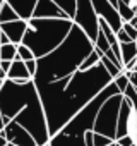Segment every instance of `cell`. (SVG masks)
Masks as SVG:
<instances>
[{
  "instance_id": "6da1fadb",
  "label": "cell",
  "mask_w": 137,
  "mask_h": 146,
  "mask_svg": "<svg viewBox=\"0 0 137 146\" xmlns=\"http://www.w3.org/2000/svg\"><path fill=\"white\" fill-rule=\"evenodd\" d=\"M111 81V76L99 60L89 70H77L72 76L53 83H34L45 110L50 137L70 122Z\"/></svg>"
},
{
  "instance_id": "7a4b0ae2",
  "label": "cell",
  "mask_w": 137,
  "mask_h": 146,
  "mask_svg": "<svg viewBox=\"0 0 137 146\" xmlns=\"http://www.w3.org/2000/svg\"><path fill=\"white\" fill-rule=\"evenodd\" d=\"M94 50L93 41L89 36L79 28L72 26L67 38L48 55L36 58L38 70L34 76V83H53L63 78L72 76L79 70L81 64L86 57Z\"/></svg>"
},
{
  "instance_id": "3957f363",
  "label": "cell",
  "mask_w": 137,
  "mask_h": 146,
  "mask_svg": "<svg viewBox=\"0 0 137 146\" xmlns=\"http://www.w3.org/2000/svg\"><path fill=\"white\" fill-rule=\"evenodd\" d=\"M118 88L111 81L94 100H91L70 122H67L53 137H50L48 146H86L84 137L88 131L94 129V120L101 105L113 95H118Z\"/></svg>"
},
{
  "instance_id": "277c9868",
  "label": "cell",
  "mask_w": 137,
  "mask_h": 146,
  "mask_svg": "<svg viewBox=\"0 0 137 146\" xmlns=\"http://www.w3.org/2000/svg\"><path fill=\"white\" fill-rule=\"evenodd\" d=\"M74 23L70 19H36L31 17L28 21V29L22 38V45H26L36 58H41L51 53L68 35Z\"/></svg>"
},
{
  "instance_id": "5b68a950",
  "label": "cell",
  "mask_w": 137,
  "mask_h": 146,
  "mask_svg": "<svg viewBox=\"0 0 137 146\" xmlns=\"http://www.w3.org/2000/svg\"><path fill=\"white\" fill-rule=\"evenodd\" d=\"M122 100H123V95L118 93V95L110 96V98L101 105V108H99V112H98V117H96V120H94V129H93L96 134L106 136V137H110V139L115 141Z\"/></svg>"
},
{
  "instance_id": "8992f818",
  "label": "cell",
  "mask_w": 137,
  "mask_h": 146,
  "mask_svg": "<svg viewBox=\"0 0 137 146\" xmlns=\"http://www.w3.org/2000/svg\"><path fill=\"white\" fill-rule=\"evenodd\" d=\"M76 26H79L89 40L94 43L98 33H99V17L91 4V0H76V16L72 19Z\"/></svg>"
},
{
  "instance_id": "52a82bcc",
  "label": "cell",
  "mask_w": 137,
  "mask_h": 146,
  "mask_svg": "<svg viewBox=\"0 0 137 146\" xmlns=\"http://www.w3.org/2000/svg\"><path fill=\"white\" fill-rule=\"evenodd\" d=\"M135 132H137V117H135V112L132 108L130 100L123 95V100H122V105H120V113H118L115 141L120 139V137H125V136H132L134 137Z\"/></svg>"
},
{
  "instance_id": "ba28073f",
  "label": "cell",
  "mask_w": 137,
  "mask_h": 146,
  "mask_svg": "<svg viewBox=\"0 0 137 146\" xmlns=\"http://www.w3.org/2000/svg\"><path fill=\"white\" fill-rule=\"evenodd\" d=\"M91 4H93V7H94V11H96L98 17L103 19L105 23H108V26H110L115 33L122 29L123 21H122V17L118 16V11L111 5L110 0H91Z\"/></svg>"
},
{
  "instance_id": "9c48e42d",
  "label": "cell",
  "mask_w": 137,
  "mask_h": 146,
  "mask_svg": "<svg viewBox=\"0 0 137 146\" xmlns=\"http://www.w3.org/2000/svg\"><path fill=\"white\" fill-rule=\"evenodd\" d=\"M0 134H4V137L7 139V143L16 144V146H38L36 141H34V137L22 125H19L14 120H11Z\"/></svg>"
},
{
  "instance_id": "30bf717a",
  "label": "cell",
  "mask_w": 137,
  "mask_h": 146,
  "mask_svg": "<svg viewBox=\"0 0 137 146\" xmlns=\"http://www.w3.org/2000/svg\"><path fill=\"white\" fill-rule=\"evenodd\" d=\"M33 17H36V19H68L67 14L53 0H38Z\"/></svg>"
},
{
  "instance_id": "8fae6325",
  "label": "cell",
  "mask_w": 137,
  "mask_h": 146,
  "mask_svg": "<svg viewBox=\"0 0 137 146\" xmlns=\"http://www.w3.org/2000/svg\"><path fill=\"white\" fill-rule=\"evenodd\" d=\"M0 29H2V33L9 38L11 43L21 45L22 38L26 35V29H28V21H22V19L11 21V23H5V24H0Z\"/></svg>"
},
{
  "instance_id": "7c38bea8",
  "label": "cell",
  "mask_w": 137,
  "mask_h": 146,
  "mask_svg": "<svg viewBox=\"0 0 137 146\" xmlns=\"http://www.w3.org/2000/svg\"><path fill=\"white\" fill-rule=\"evenodd\" d=\"M5 2L14 9V12L17 14L19 19L29 21L33 17V12H34L38 0H5Z\"/></svg>"
},
{
  "instance_id": "4fadbf2b",
  "label": "cell",
  "mask_w": 137,
  "mask_h": 146,
  "mask_svg": "<svg viewBox=\"0 0 137 146\" xmlns=\"http://www.w3.org/2000/svg\"><path fill=\"white\" fill-rule=\"evenodd\" d=\"M7 79H11V81H19V79H22V81H31L33 78L29 76V72H28V69H26V64H24L22 60H17V58H16V60L12 62L9 72H7Z\"/></svg>"
},
{
  "instance_id": "5bb4252c",
  "label": "cell",
  "mask_w": 137,
  "mask_h": 146,
  "mask_svg": "<svg viewBox=\"0 0 137 146\" xmlns=\"http://www.w3.org/2000/svg\"><path fill=\"white\" fill-rule=\"evenodd\" d=\"M120 55H122V64H123V69H125L127 64H130L132 60L137 58V45H135V41L120 43Z\"/></svg>"
},
{
  "instance_id": "9a60e30c",
  "label": "cell",
  "mask_w": 137,
  "mask_h": 146,
  "mask_svg": "<svg viewBox=\"0 0 137 146\" xmlns=\"http://www.w3.org/2000/svg\"><path fill=\"white\" fill-rule=\"evenodd\" d=\"M17 58V45L14 43H7L0 46V60H7V62H14Z\"/></svg>"
},
{
  "instance_id": "2e32d148",
  "label": "cell",
  "mask_w": 137,
  "mask_h": 146,
  "mask_svg": "<svg viewBox=\"0 0 137 146\" xmlns=\"http://www.w3.org/2000/svg\"><path fill=\"white\" fill-rule=\"evenodd\" d=\"M17 14L14 12V9L4 0V4L0 5V24H5V23H11V21H17Z\"/></svg>"
},
{
  "instance_id": "e0dca14e",
  "label": "cell",
  "mask_w": 137,
  "mask_h": 146,
  "mask_svg": "<svg viewBox=\"0 0 137 146\" xmlns=\"http://www.w3.org/2000/svg\"><path fill=\"white\" fill-rule=\"evenodd\" d=\"M117 11H118V16L122 17L123 23H130L132 17L135 16L134 5H128V4H125V2H120V0H118V4H117Z\"/></svg>"
},
{
  "instance_id": "ac0fdd59",
  "label": "cell",
  "mask_w": 137,
  "mask_h": 146,
  "mask_svg": "<svg viewBox=\"0 0 137 146\" xmlns=\"http://www.w3.org/2000/svg\"><path fill=\"white\" fill-rule=\"evenodd\" d=\"M93 45H94V50H96L101 57L111 50V45L108 43V40H106V36L103 35V31H101V29H99V33H98V36H96V40H94V43H93Z\"/></svg>"
},
{
  "instance_id": "d6986e66",
  "label": "cell",
  "mask_w": 137,
  "mask_h": 146,
  "mask_svg": "<svg viewBox=\"0 0 137 146\" xmlns=\"http://www.w3.org/2000/svg\"><path fill=\"white\" fill-rule=\"evenodd\" d=\"M53 2L67 14V17L68 19H74V16H76V0H53Z\"/></svg>"
},
{
  "instance_id": "ffe728a7",
  "label": "cell",
  "mask_w": 137,
  "mask_h": 146,
  "mask_svg": "<svg viewBox=\"0 0 137 146\" xmlns=\"http://www.w3.org/2000/svg\"><path fill=\"white\" fill-rule=\"evenodd\" d=\"M101 64H103V65H105V69L108 70V74L111 76V79L118 78V76L122 74V72H125V70H123L122 67H118V65H117L115 62H111V60H110V58H106L105 55L101 57Z\"/></svg>"
},
{
  "instance_id": "44dd1931",
  "label": "cell",
  "mask_w": 137,
  "mask_h": 146,
  "mask_svg": "<svg viewBox=\"0 0 137 146\" xmlns=\"http://www.w3.org/2000/svg\"><path fill=\"white\" fill-rule=\"evenodd\" d=\"M99 60H101V55L96 52V50H93L88 57H86V60L81 64V67H79V70H89V69H93V67H96L98 64H99Z\"/></svg>"
},
{
  "instance_id": "7402d4cb",
  "label": "cell",
  "mask_w": 137,
  "mask_h": 146,
  "mask_svg": "<svg viewBox=\"0 0 137 146\" xmlns=\"http://www.w3.org/2000/svg\"><path fill=\"white\" fill-rule=\"evenodd\" d=\"M33 58H36L34 57V53L26 46V45H17V60H22V62H28V60H33Z\"/></svg>"
},
{
  "instance_id": "603a6c76",
  "label": "cell",
  "mask_w": 137,
  "mask_h": 146,
  "mask_svg": "<svg viewBox=\"0 0 137 146\" xmlns=\"http://www.w3.org/2000/svg\"><path fill=\"white\" fill-rule=\"evenodd\" d=\"M113 83H115V86L118 88V91L123 95V91L127 90V86L130 84V81H128V76H127V72H122V74L118 76V78H115L113 79Z\"/></svg>"
},
{
  "instance_id": "cb8c5ba5",
  "label": "cell",
  "mask_w": 137,
  "mask_h": 146,
  "mask_svg": "<svg viewBox=\"0 0 137 146\" xmlns=\"http://www.w3.org/2000/svg\"><path fill=\"white\" fill-rule=\"evenodd\" d=\"M123 95L130 100V103H132V108H134V112H135V117H137V91L134 90V86L132 84H128L127 86V90L123 91Z\"/></svg>"
},
{
  "instance_id": "d4e9b609",
  "label": "cell",
  "mask_w": 137,
  "mask_h": 146,
  "mask_svg": "<svg viewBox=\"0 0 137 146\" xmlns=\"http://www.w3.org/2000/svg\"><path fill=\"white\" fill-rule=\"evenodd\" d=\"M111 143H115V141L110 139V137H106V136H101V134L94 132V146H108Z\"/></svg>"
},
{
  "instance_id": "484cf974",
  "label": "cell",
  "mask_w": 137,
  "mask_h": 146,
  "mask_svg": "<svg viewBox=\"0 0 137 146\" xmlns=\"http://www.w3.org/2000/svg\"><path fill=\"white\" fill-rule=\"evenodd\" d=\"M122 29H123V31H125V33L130 36V40H132V41H135V40H137V29H135V28H134L130 23H123Z\"/></svg>"
},
{
  "instance_id": "4316f807",
  "label": "cell",
  "mask_w": 137,
  "mask_h": 146,
  "mask_svg": "<svg viewBox=\"0 0 137 146\" xmlns=\"http://www.w3.org/2000/svg\"><path fill=\"white\" fill-rule=\"evenodd\" d=\"M24 64H26V69H28V72H29V76L34 79V76H36V70H38L36 58H33V60H28V62H24Z\"/></svg>"
},
{
  "instance_id": "83f0119b",
  "label": "cell",
  "mask_w": 137,
  "mask_h": 146,
  "mask_svg": "<svg viewBox=\"0 0 137 146\" xmlns=\"http://www.w3.org/2000/svg\"><path fill=\"white\" fill-rule=\"evenodd\" d=\"M117 35V40H118V43H130L132 40H130V36L123 31V29H120V31H117L115 33Z\"/></svg>"
},
{
  "instance_id": "f1b7e54d",
  "label": "cell",
  "mask_w": 137,
  "mask_h": 146,
  "mask_svg": "<svg viewBox=\"0 0 137 146\" xmlns=\"http://www.w3.org/2000/svg\"><path fill=\"white\" fill-rule=\"evenodd\" d=\"M115 143H117V144H120V146H132V144H135L132 136H125V137H120V139H117Z\"/></svg>"
},
{
  "instance_id": "f546056e",
  "label": "cell",
  "mask_w": 137,
  "mask_h": 146,
  "mask_svg": "<svg viewBox=\"0 0 137 146\" xmlns=\"http://www.w3.org/2000/svg\"><path fill=\"white\" fill-rule=\"evenodd\" d=\"M84 143H86V146H94V131H88L86 132Z\"/></svg>"
},
{
  "instance_id": "4dcf8cb0",
  "label": "cell",
  "mask_w": 137,
  "mask_h": 146,
  "mask_svg": "<svg viewBox=\"0 0 137 146\" xmlns=\"http://www.w3.org/2000/svg\"><path fill=\"white\" fill-rule=\"evenodd\" d=\"M127 76H128V81H130V84L135 88V91H137V72H127Z\"/></svg>"
},
{
  "instance_id": "1f68e13d",
  "label": "cell",
  "mask_w": 137,
  "mask_h": 146,
  "mask_svg": "<svg viewBox=\"0 0 137 146\" xmlns=\"http://www.w3.org/2000/svg\"><path fill=\"white\" fill-rule=\"evenodd\" d=\"M11 65H12V62H7V60H0V67H2V70L5 72H9V69H11Z\"/></svg>"
},
{
  "instance_id": "d6a6232c",
  "label": "cell",
  "mask_w": 137,
  "mask_h": 146,
  "mask_svg": "<svg viewBox=\"0 0 137 146\" xmlns=\"http://www.w3.org/2000/svg\"><path fill=\"white\" fill-rule=\"evenodd\" d=\"M9 122H11L9 119H5V117H4L2 113H0V132H2V131H4V127H5V125H7Z\"/></svg>"
},
{
  "instance_id": "836d02e7",
  "label": "cell",
  "mask_w": 137,
  "mask_h": 146,
  "mask_svg": "<svg viewBox=\"0 0 137 146\" xmlns=\"http://www.w3.org/2000/svg\"><path fill=\"white\" fill-rule=\"evenodd\" d=\"M0 146H7V139L4 137V134H0Z\"/></svg>"
},
{
  "instance_id": "e575fe53",
  "label": "cell",
  "mask_w": 137,
  "mask_h": 146,
  "mask_svg": "<svg viewBox=\"0 0 137 146\" xmlns=\"http://www.w3.org/2000/svg\"><path fill=\"white\" fill-rule=\"evenodd\" d=\"M130 24H132V26H134V28L137 29V16H134V17H132V21H130Z\"/></svg>"
},
{
  "instance_id": "d590c367",
  "label": "cell",
  "mask_w": 137,
  "mask_h": 146,
  "mask_svg": "<svg viewBox=\"0 0 137 146\" xmlns=\"http://www.w3.org/2000/svg\"><path fill=\"white\" fill-rule=\"evenodd\" d=\"M110 2H111V5H113V7L117 9V4H118V0H110Z\"/></svg>"
},
{
  "instance_id": "8d00e7d4",
  "label": "cell",
  "mask_w": 137,
  "mask_h": 146,
  "mask_svg": "<svg viewBox=\"0 0 137 146\" xmlns=\"http://www.w3.org/2000/svg\"><path fill=\"white\" fill-rule=\"evenodd\" d=\"M120 2H125V4H128V5H132V0H120Z\"/></svg>"
},
{
  "instance_id": "74e56055",
  "label": "cell",
  "mask_w": 137,
  "mask_h": 146,
  "mask_svg": "<svg viewBox=\"0 0 137 146\" xmlns=\"http://www.w3.org/2000/svg\"><path fill=\"white\" fill-rule=\"evenodd\" d=\"M2 86H4V79H0V90H2Z\"/></svg>"
},
{
  "instance_id": "f35d334b",
  "label": "cell",
  "mask_w": 137,
  "mask_h": 146,
  "mask_svg": "<svg viewBox=\"0 0 137 146\" xmlns=\"http://www.w3.org/2000/svg\"><path fill=\"white\" fill-rule=\"evenodd\" d=\"M134 143L137 144V132H135V136H134Z\"/></svg>"
},
{
  "instance_id": "ab89813d",
  "label": "cell",
  "mask_w": 137,
  "mask_h": 146,
  "mask_svg": "<svg viewBox=\"0 0 137 146\" xmlns=\"http://www.w3.org/2000/svg\"><path fill=\"white\" fill-rule=\"evenodd\" d=\"M134 11H135V16H137V5H135V7H134Z\"/></svg>"
},
{
  "instance_id": "60d3db41",
  "label": "cell",
  "mask_w": 137,
  "mask_h": 146,
  "mask_svg": "<svg viewBox=\"0 0 137 146\" xmlns=\"http://www.w3.org/2000/svg\"><path fill=\"white\" fill-rule=\"evenodd\" d=\"M7 146H16V144H11V143H7Z\"/></svg>"
},
{
  "instance_id": "b9f144b4",
  "label": "cell",
  "mask_w": 137,
  "mask_h": 146,
  "mask_svg": "<svg viewBox=\"0 0 137 146\" xmlns=\"http://www.w3.org/2000/svg\"><path fill=\"white\" fill-rule=\"evenodd\" d=\"M108 146H115V143H111V144H108Z\"/></svg>"
},
{
  "instance_id": "7bdbcfd3",
  "label": "cell",
  "mask_w": 137,
  "mask_h": 146,
  "mask_svg": "<svg viewBox=\"0 0 137 146\" xmlns=\"http://www.w3.org/2000/svg\"><path fill=\"white\" fill-rule=\"evenodd\" d=\"M2 4H4V0H0V5H2Z\"/></svg>"
},
{
  "instance_id": "ee69618b",
  "label": "cell",
  "mask_w": 137,
  "mask_h": 146,
  "mask_svg": "<svg viewBox=\"0 0 137 146\" xmlns=\"http://www.w3.org/2000/svg\"><path fill=\"white\" fill-rule=\"evenodd\" d=\"M0 72H2V67H0Z\"/></svg>"
},
{
  "instance_id": "f6af8a7d",
  "label": "cell",
  "mask_w": 137,
  "mask_h": 146,
  "mask_svg": "<svg viewBox=\"0 0 137 146\" xmlns=\"http://www.w3.org/2000/svg\"><path fill=\"white\" fill-rule=\"evenodd\" d=\"M132 146H137V144H132Z\"/></svg>"
},
{
  "instance_id": "bcb514c9",
  "label": "cell",
  "mask_w": 137,
  "mask_h": 146,
  "mask_svg": "<svg viewBox=\"0 0 137 146\" xmlns=\"http://www.w3.org/2000/svg\"><path fill=\"white\" fill-rule=\"evenodd\" d=\"M135 45H137V40H135Z\"/></svg>"
},
{
  "instance_id": "7dc6e473",
  "label": "cell",
  "mask_w": 137,
  "mask_h": 146,
  "mask_svg": "<svg viewBox=\"0 0 137 146\" xmlns=\"http://www.w3.org/2000/svg\"><path fill=\"white\" fill-rule=\"evenodd\" d=\"M45 146H48V144H45Z\"/></svg>"
}]
</instances>
